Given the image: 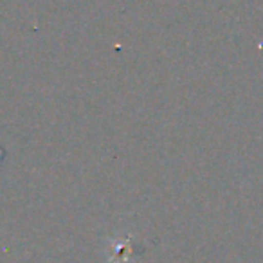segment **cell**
<instances>
[{
    "label": "cell",
    "instance_id": "6da1fadb",
    "mask_svg": "<svg viewBox=\"0 0 263 263\" xmlns=\"http://www.w3.org/2000/svg\"><path fill=\"white\" fill-rule=\"evenodd\" d=\"M108 263H128L132 256V243L130 238H124V240H112L108 247Z\"/></svg>",
    "mask_w": 263,
    "mask_h": 263
}]
</instances>
